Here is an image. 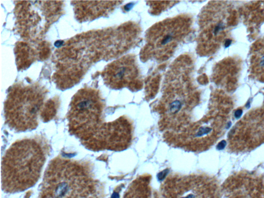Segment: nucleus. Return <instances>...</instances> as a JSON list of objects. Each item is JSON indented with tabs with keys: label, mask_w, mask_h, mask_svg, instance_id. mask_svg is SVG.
Segmentation results:
<instances>
[{
	"label": "nucleus",
	"mask_w": 264,
	"mask_h": 198,
	"mask_svg": "<svg viewBox=\"0 0 264 198\" xmlns=\"http://www.w3.org/2000/svg\"><path fill=\"white\" fill-rule=\"evenodd\" d=\"M138 77L135 58L130 55L113 61L107 66L103 73L105 83L113 89L132 87Z\"/></svg>",
	"instance_id": "6e6552de"
},
{
	"label": "nucleus",
	"mask_w": 264,
	"mask_h": 198,
	"mask_svg": "<svg viewBox=\"0 0 264 198\" xmlns=\"http://www.w3.org/2000/svg\"><path fill=\"white\" fill-rule=\"evenodd\" d=\"M93 184L86 165L57 157L45 172L40 198H87Z\"/></svg>",
	"instance_id": "f03ea898"
},
{
	"label": "nucleus",
	"mask_w": 264,
	"mask_h": 198,
	"mask_svg": "<svg viewBox=\"0 0 264 198\" xmlns=\"http://www.w3.org/2000/svg\"><path fill=\"white\" fill-rule=\"evenodd\" d=\"M44 98L43 91L39 88H14L5 102V119L8 126L18 132L36 129Z\"/></svg>",
	"instance_id": "20e7f679"
},
{
	"label": "nucleus",
	"mask_w": 264,
	"mask_h": 198,
	"mask_svg": "<svg viewBox=\"0 0 264 198\" xmlns=\"http://www.w3.org/2000/svg\"><path fill=\"white\" fill-rule=\"evenodd\" d=\"M167 173H168V170H165L161 172L160 173H159V175H158V178H159V179L161 181V180H163V179H164V178L167 175Z\"/></svg>",
	"instance_id": "1a4fd4ad"
},
{
	"label": "nucleus",
	"mask_w": 264,
	"mask_h": 198,
	"mask_svg": "<svg viewBox=\"0 0 264 198\" xmlns=\"http://www.w3.org/2000/svg\"><path fill=\"white\" fill-rule=\"evenodd\" d=\"M163 187L162 198H219L220 195L216 180L202 175L173 176Z\"/></svg>",
	"instance_id": "39448f33"
},
{
	"label": "nucleus",
	"mask_w": 264,
	"mask_h": 198,
	"mask_svg": "<svg viewBox=\"0 0 264 198\" xmlns=\"http://www.w3.org/2000/svg\"><path fill=\"white\" fill-rule=\"evenodd\" d=\"M231 43V40L230 39L226 40V41H225V47H227L230 46Z\"/></svg>",
	"instance_id": "9b49d317"
},
{
	"label": "nucleus",
	"mask_w": 264,
	"mask_h": 198,
	"mask_svg": "<svg viewBox=\"0 0 264 198\" xmlns=\"http://www.w3.org/2000/svg\"><path fill=\"white\" fill-rule=\"evenodd\" d=\"M247 116L237 123L229 134V148L234 152H245L264 143V117Z\"/></svg>",
	"instance_id": "423d86ee"
},
{
	"label": "nucleus",
	"mask_w": 264,
	"mask_h": 198,
	"mask_svg": "<svg viewBox=\"0 0 264 198\" xmlns=\"http://www.w3.org/2000/svg\"><path fill=\"white\" fill-rule=\"evenodd\" d=\"M242 110L241 109H238V110H236L235 113V116L237 118H239L241 116V115H242Z\"/></svg>",
	"instance_id": "9d476101"
},
{
	"label": "nucleus",
	"mask_w": 264,
	"mask_h": 198,
	"mask_svg": "<svg viewBox=\"0 0 264 198\" xmlns=\"http://www.w3.org/2000/svg\"><path fill=\"white\" fill-rule=\"evenodd\" d=\"M112 198H118V195L117 194H113Z\"/></svg>",
	"instance_id": "f8f14e48"
},
{
	"label": "nucleus",
	"mask_w": 264,
	"mask_h": 198,
	"mask_svg": "<svg viewBox=\"0 0 264 198\" xmlns=\"http://www.w3.org/2000/svg\"><path fill=\"white\" fill-rule=\"evenodd\" d=\"M46 160L43 145L33 139L14 142L2 161V188L14 192L34 185L39 179Z\"/></svg>",
	"instance_id": "f257e3e1"
},
{
	"label": "nucleus",
	"mask_w": 264,
	"mask_h": 198,
	"mask_svg": "<svg viewBox=\"0 0 264 198\" xmlns=\"http://www.w3.org/2000/svg\"><path fill=\"white\" fill-rule=\"evenodd\" d=\"M225 198H264V178L250 172L236 173L224 186Z\"/></svg>",
	"instance_id": "0eeeda50"
},
{
	"label": "nucleus",
	"mask_w": 264,
	"mask_h": 198,
	"mask_svg": "<svg viewBox=\"0 0 264 198\" xmlns=\"http://www.w3.org/2000/svg\"><path fill=\"white\" fill-rule=\"evenodd\" d=\"M192 23L190 18L179 16L154 24L146 34L142 58L158 61L168 59L190 33Z\"/></svg>",
	"instance_id": "7ed1b4c3"
}]
</instances>
